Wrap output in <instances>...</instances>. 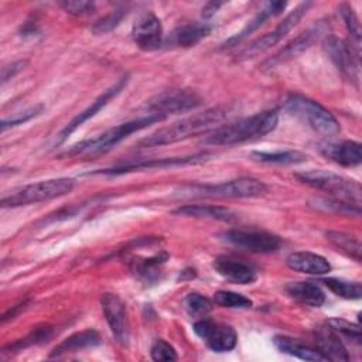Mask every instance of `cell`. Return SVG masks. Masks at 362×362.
Returning a JSON list of instances; mask_svg holds the SVG:
<instances>
[{"label":"cell","instance_id":"obj_8","mask_svg":"<svg viewBox=\"0 0 362 362\" xmlns=\"http://www.w3.org/2000/svg\"><path fill=\"white\" fill-rule=\"evenodd\" d=\"M311 4H313V3H310V1L298 4L281 23H279V25H277L273 31H270V33L262 35L260 38L255 40V41L250 42L247 47H245V48L236 55V57H238L236 59H238V61H245V59L253 58V57H256V55H259V54L267 51V49L272 48L273 45H276L286 34H288V33L298 24V21H300V20L303 18V16L308 11V8L311 7Z\"/></svg>","mask_w":362,"mask_h":362},{"label":"cell","instance_id":"obj_39","mask_svg":"<svg viewBox=\"0 0 362 362\" xmlns=\"http://www.w3.org/2000/svg\"><path fill=\"white\" fill-rule=\"evenodd\" d=\"M52 334V328L49 325H42V327H38L35 328L28 337H25L24 339L10 345V349H21V348H25L28 345H33V344H38V342H42L45 341L47 338H49Z\"/></svg>","mask_w":362,"mask_h":362},{"label":"cell","instance_id":"obj_24","mask_svg":"<svg viewBox=\"0 0 362 362\" xmlns=\"http://www.w3.org/2000/svg\"><path fill=\"white\" fill-rule=\"evenodd\" d=\"M273 344L280 352L287 354L290 356H296V358L303 359V361H313V362L327 361L318 349H314V348L300 342L298 339H294V338H290V337L276 335L273 338Z\"/></svg>","mask_w":362,"mask_h":362},{"label":"cell","instance_id":"obj_29","mask_svg":"<svg viewBox=\"0 0 362 362\" xmlns=\"http://www.w3.org/2000/svg\"><path fill=\"white\" fill-rule=\"evenodd\" d=\"M328 242H331V245H334L338 250H341L342 253H345L346 256L355 259L356 262H361V243L359 240L349 233L345 232H338V230H328L325 233Z\"/></svg>","mask_w":362,"mask_h":362},{"label":"cell","instance_id":"obj_20","mask_svg":"<svg viewBox=\"0 0 362 362\" xmlns=\"http://www.w3.org/2000/svg\"><path fill=\"white\" fill-rule=\"evenodd\" d=\"M321 153L331 161L344 167H355L359 165L362 161L361 144L351 140L328 143L321 147Z\"/></svg>","mask_w":362,"mask_h":362},{"label":"cell","instance_id":"obj_32","mask_svg":"<svg viewBox=\"0 0 362 362\" xmlns=\"http://www.w3.org/2000/svg\"><path fill=\"white\" fill-rule=\"evenodd\" d=\"M214 303L225 308H250L252 300L247 297L228 290H219L214 294Z\"/></svg>","mask_w":362,"mask_h":362},{"label":"cell","instance_id":"obj_38","mask_svg":"<svg viewBox=\"0 0 362 362\" xmlns=\"http://www.w3.org/2000/svg\"><path fill=\"white\" fill-rule=\"evenodd\" d=\"M150 355L153 361H165V362H171V361H177V352L175 349L164 339H157L150 349Z\"/></svg>","mask_w":362,"mask_h":362},{"label":"cell","instance_id":"obj_36","mask_svg":"<svg viewBox=\"0 0 362 362\" xmlns=\"http://www.w3.org/2000/svg\"><path fill=\"white\" fill-rule=\"evenodd\" d=\"M58 6L75 17H85L95 11V3L86 0H62L58 1Z\"/></svg>","mask_w":362,"mask_h":362},{"label":"cell","instance_id":"obj_4","mask_svg":"<svg viewBox=\"0 0 362 362\" xmlns=\"http://www.w3.org/2000/svg\"><path fill=\"white\" fill-rule=\"evenodd\" d=\"M161 120H164V119L160 116L146 115V116L137 117L134 120L117 124L93 139H88V140H83V141L72 146V148L69 150V156H90V157L100 156V154L112 150L116 144H119L122 140H124L132 133H136V132H139L150 124H154L157 122H161Z\"/></svg>","mask_w":362,"mask_h":362},{"label":"cell","instance_id":"obj_33","mask_svg":"<svg viewBox=\"0 0 362 362\" xmlns=\"http://www.w3.org/2000/svg\"><path fill=\"white\" fill-rule=\"evenodd\" d=\"M339 11H341V16L344 18V23H345V27L351 35V45L359 52V44H361V23L356 17V14L354 13V10L348 6V4H341L339 6Z\"/></svg>","mask_w":362,"mask_h":362},{"label":"cell","instance_id":"obj_35","mask_svg":"<svg viewBox=\"0 0 362 362\" xmlns=\"http://www.w3.org/2000/svg\"><path fill=\"white\" fill-rule=\"evenodd\" d=\"M126 16V11L123 10H116V11H112L106 16H103L102 18H99L93 25H92V33L99 35V34H105V33H109L112 31L113 28H116L120 21L123 20V17Z\"/></svg>","mask_w":362,"mask_h":362},{"label":"cell","instance_id":"obj_19","mask_svg":"<svg viewBox=\"0 0 362 362\" xmlns=\"http://www.w3.org/2000/svg\"><path fill=\"white\" fill-rule=\"evenodd\" d=\"M286 264L294 272L313 276H324L331 272V263L313 252H293L287 256Z\"/></svg>","mask_w":362,"mask_h":362},{"label":"cell","instance_id":"obj_28","mask_svg":"<svg viewBox=\"0 0 362 362\" xmlns=\"http://www.w3.org/2000/svg\"><path fill=\"white\" fill-rule=\"evenodd\" d=\"M252 158L266 164H298L307 160V156L298 150H280V151H253Z\"/></svg>","mask_w":362,"mask_h":362},{"label":"cell","instance_id":"obj_23","mask_svg":"<svg viewBox=\"0 0 362 362\" xmlns=\"http://www.w3.org/2000/svg\"><path fill=\"white\" fill-rule=\"evenodd\" d=\"M175 215L181 216H191V218H205V219H215V221H223V222H230L236 219V214L226 208V206H219V205H182L173 211Z\"/></svg>","mask_w":362,"mask_h":362},{"label":"cell","instance_id":"obj_17","mask_svg":"<svg viewBox=\"0 0 362 362\" xmlns=\"http://www.w3.org/2000/svg\"><path fill=\"white\" fill-rule=\"evenodd\" d=\"M214 269L223 279L236 284H250L257 279L256 269L242 260L219 256L214 260Z\"/></svg>","mask_w":362,"mask_h":362},{"label":"cell","instance_id":"obj_31","mask_svg":"<svg viewBox=\"0 0 362 362\" xmlns=\"http://www.w3.org/2000/svg\"><path fill=\"white\" fill-rule=\"evenodd\" d=\"M167 255L164 253L163 256L156 255L154 257H148V259H143V260H133L132 264V270L141 279L144 280H151L157 273V269L165 262Z\"/></svg>","mask_w":362,"mask_h":362},{"label":"cell","instance_id":"obj_42","mask_svg":"<svg viewBox=\"0 0 362 362\" xmlns=\"http://www.w3.org/2000/svg\"><path fill=\"white\" fill-rule=\"evenodd\" d=\"M223 6L222 1H209L202 7V17L204 18H211L221 7Z\"/></svg>","mask_w":362,"mask_h":362},{"label":"cell","instance_id":"obj_2","mask_svg":"<svg viewBox=\"0 0 362 362\" xmlns=\"http://www.w3.org/2000/svg\"><path fill=\"white\" fill-rule=\"evenodd\" d=\"M279 123V116L274 110H264L253 116L240 119L233 123L219 126L209 132L205 137L208 144L230 146L249 140H255L273 132Z\"/></svg>","mask_w":362,"mask_h":362},{"label":"cell","instance_id":"obj_3","mask_svg":"<svg viewBox=\"0 0 362 362\" xmlns=\"http://www.w3.org/2000/svg\"><path fill=\"white\" fill-rule=\"evenodd\" d=\"M296 178L308 187L329 194L332 199L345 202L356 208L361 206L362 189L361 184L355 180L327 170H308L296 173Z\"/></svg>","mask_w":362,"mask_h":362},{"label":"cell","instance_id":"obj_22","mask_svg":"<svg viewBox=\"0 0 362 362\" xmlns=\"http://www.w3.org/2000/svg\"><path fill=\"white\" fill-rule=\"evenodd\" d=\"M286 293L288 297L304 305L321 307L325 303L324 291L313 281H291L286 286Z\"/></svg>","mask_w":362,"mask_h":362},{"label":"cell","instance_id":"obj_16","mask_svg":"<svg viewBox=\"0 0 362 362\" xmlns=\"http://www.w3.org/2000/svg\"><path fill=\"white\" fill-rule=\"evenodd\" d=\"M127 83V76L124 78H120L113 86H110L109 89H106L95 102H92L90 106H88L85 110H82L81 113H78L64 129L62 132L59 133V141H64L71 133H74L79 126H82L86 120H89L90 117H93L102 107H105L116 95H119L123 88L126 86Z\"/></svg>","mask_w":362,"mask_h":362},{"label":"cell","instance_id":"obj_5","mask_svg":"<svg viewBox=\"0 0 362 362\" xmlns=\"http://www.w3.org/2000/svg\"><path fill=\"white\" fill-rule=\"evenodd\" d=\"M74 185L72 178H49L11 189L8 194L3 195L0 204L3 208H14L49 201L69 194Z\"/></svg>","mask_w":362,"mask_h":362},{"label":"cell","instance_id":"obj_12","mask_svg":"<svg viewBox=\"0 0 362 362\" xmlns=\"http://www.w3.org/2000/svg\"><path fill=\"white\" fill-rule=\"evenodd\" d=\"M225 239L238 247L255 253H272L279 250L281 240L279 236L263 230H245L232 229L225 233Z\"/></svg>","mask_w":362,"mask_h":362},{"label":"cell","instance_id":"obj_37","mask_svg":"<svg viewBox=\"0 0 362 362\" xmlns=\"http://www.w3.org/2000/svg\"><path fill=\"white\" fill-rule=\"evenodd\" d=\"M337 334H341L352 341H355L356 344H361V329L359 325H355L346 320L342 318H331L327 322Z\"/></svg>","mask_w":362,"mask_h":362},{"label":"cell","instance_id":"obj_15","mask_svg":"<svg viewBox=\"0 0 362 362\" xmlns=\"http://www.w3.org/2000/svg\"><path fill=\"white\" fill-rule=\"evenodd\" d=\"M132 37L136 45L144 51H154L163 44V27L153 13L143 14L133 25Z\"/></svg>","mask_w":362,"mask_h":362},{"label":"cell","instance_id":"obj_7","mask_svg":"<svg viewBox=\"0 0 362 362\" xmlns=\"http://www.w3.org/2000/svg\"><path fill=\"white\" fill-rule=\"evenodd\" d=\"M267 191L264 182L250 177H242L219 184H205L189 187L187 195L199 198H253Z\"/></svg>","mask_w":362,"mask_h":362},{"label":"cell","instance_id":"obj_21","mask_svg":"<svg viewBox=\"0 0 362 362\" xmlns=\"http://www.w3.org/2000/svg\"><path fill=\"white\" fill-rule=\"evenodd\" d=\"M286 6H287L286 1H267V3H264V6H263V7L259 10V13L247 23V25H246L242 31H239V33H236L235 35H232L230 38H228V40L222 44V47H223V48H229V47L238 45V44L242 42L246 37H249L252 33H255L257 28H260V27L264 24V21H266L267 18L274 17V16H279V14L286 8Z\"/></svg>","mask_w":362,"mask_h":362},{"label":"cell","instance_id":"obj_13","mask_svg":"<svg viewBox=\"0 0 362 362\" xmlns=\"http://www.w3.org/2000/svg\"><path fill=\"white\" fill-rule=\"evenodd\" d=\"M327 33V25L322 21L315 23L313 27L307 28L301 34H298L296 38H293L284 48H281L277 54H274L272 58H269L263 66L264 68H274L276 65H280L283 62H287L298 55H301L305 49H308L322 34Z\"/></svg>","mask_w":362,"mask_h":362},{"label":"cell","instance_id":"obj_30","mask_svg":"<svg viewBox=\"0 0 362 362\" xmlns=\"http://www.w3.org/2000/svg\"><path fill=\"white\" fill-rule=\"evenodd\" d=\"M334 294L346 300H358L362 296V286L358 281H348L337 277H325L321 280Z\"/></svg>","mask_w":362,"mask_h":362},{"label":"cell","instance_id":"obj_25","mask_svg":"<svg viewBox=\"0 0 362 362\" xmlns=\"http://www.w3.org/2000/svg\"><path fill=\"white\" fill-rule=\"evenodd\" d=\"M99 344H100V337L96 331H93V329L79 331V332H75V334L69 335L61 344H58L52 349L49 356L51 358L61 356L64 354L76 352V351H81V349H85V348H92V346H96Z\"/></svg>","mask_w":362,"mask_h":362},{"label":"cell","instance_id":"obj_40","mask_svg":"<svg viewBox=\"0 0 362 362\" xmlns=\"http://www.w3.org/2000/svg\"><path fill=\"white\" fill-rule=\"evenodd\" d=\"M42 109H44V107H42L41 105H37V106H33V107H30V109L21 112V113H17L16 116H13V117H10V119H3V120H1V124H0L1 132H4V130L8 129V127H13V126L23 124V123L31 120L33 117H37V116L42 112Z\"/></svg>","mask_w":362,"mask_h":362},{"label":"cell","instance_id":"obj_34","mask_svg":"<svg viewBox=\"0 0 362 362\" xmlns=\"http://www.w3.org/2000/svg\"><path fill=\"white\" fill-rule=\"evenodd\" d=\"M184 305L189 315L204 317L212 310V301L208 297H204L198 293H191L185 297Z\"/></svg>","mask_w":362,"mask_h":362},{"label":"cell","instance_id":"obj_6","mask_svg":"<svg viewBox=\"0 0 362 362\" xmlns=\"http://www.w3.org/2000/svg\"><path fill=\"white\" fill-rule=\"evenodd\" d=\"M284 109L320 134L332 136L341 130L338 120L329 110L303 95H288L284 100Z\"/></svg>","mask_w":362,"mask_h":362},{"label":"cell","instance_id":"obj_18","mask_svg":"<svg viewBox=\"0 0 362 362\" xmlns=\"http://www.w3.org/2000/svg\"><path fill=\"white\" fill-rule=\"evenodd\" d=\"M317 349L321 352V355L327 361H335V362H348L349 355L339 338V334H337L328 324L318 327L314 332Z\"/></svg>","mask_w":362,"mask_h":362},{"label":"cell","instance_id":"obj_9","mask_svg":"<svg viewBox=\"0 0 362 362\" xmlns=\"http://www.w3.org/2000/svg\"><path fill=\"white\" fill-rule=\"evenodd\" d=\"M202 103L201 96L191 89L165 90L150 99L146 105L147 115H156L165 119L171 113L188 112Z\"/></svg>","mask_w":362,"mask_h":362},{"label":"cell","instance_id":"obj_11","mask_svg":"<svg viewBox=\"0 0 362 362\" xmlns=\"http://www.w3.org/2000/svg\"><path fill=\"white\" fill-rule=\"evenodd\" d=\"M324 49L335 64V66L346 75L351 81L358 82L359 79V52L346 41L327 35L324 41Z\"/></svg>","mask_w":362,"mask_h":362},{"label":"cell","instance_id":"obj_26","mask_svg":"<svg viewBox=\"0 0 362 362\" xmlns=\"http://www.w3.org/2000/svg\"><path fill=\"white\" fill-rule=\"evenodd\" d=\"M211 33V25L205 23H192V24H185L178 28H175L170 38L168 44L175 45V47H194L198 44L201 40H204L208 34Z\"/></svg>","mask_w":362,"mask_h":362},{"label":"cell","instance_id":"obj_27","mask_svg":"<svg viewBox=\"0 0 362 362\" xmlns=\"http://www.w3.org/2000/svg\"><path fill=\"white\" fill-rule=\"evenodd\" d=\"M202 154L199 156H192V157H180V158H161V160H156V161H141V163H134V164H126L122 167H115V168H106V170H100L96 171V174H123V173H129V171H136L140 168H151V167H171V165H180V164H191V163H197L199 160H202Z\"/></svg>","mask_w":362,"mask_h":362},{"label":"cell","instance_id":"obj_41","mask_svg":"<svg viewBox=\"0 0 362 362\" xmlns=\"http://www.w3.org/2000/svg\"><path fill=\"white\" fill-rule=\"evenodd\" d=\"M27 61H16V62H11L10 65H6L3 69H1V83L4 85L8 79H11L13 76H16L20 71L24 69Z\"/></svg>","mask_w":362,"mask_h":362},{"label":"cell","instance_id":"obj_10","mask_svg":"<svg viewBox=\"0 0 362 362\" xmlns=\"http://www.w3.org/2000/svg\"><path fill=\"white\" fill-rule=\"evenodd\" d=\"M192 329L215 352H228L236 346L238 335L230 325L201 318L194 324Z\"/></svg>","mask_w":362,"mask_h":362},{"label":"cell","instance_id":"obj_1","mask_svg":"<svg viewBox=\"0 0 362 362\" xmlns=\"http://www.w3.org/2000/svg\"><path fill=\"white\" fill-rule=\"evenodd\" d=\"M228 112L229 109L226 106H218L206 109L201 113H194L141 139L137 143V146L146 148L165 146L198 136L201 133L212 132V129H215L216 124H219L228 117Z\"/></svg>","mask_w":362,"mask_h":362},{"label":"cell","instance_id":"obj_14","mask_svg":"<svg viewBox=\"0 0 362 362\" xmlns=\"http://www.w3.org/2000/svg\"><path fill=\"white\" fill-rule=\"evenodd\" d=\"M100 304L112 334L120 344L127 345L130 337V327L123 301L119 298V296L113 293H106L102 296Z\"/></svg>","mask_w":362,"mask_h":362}]
</instances>
